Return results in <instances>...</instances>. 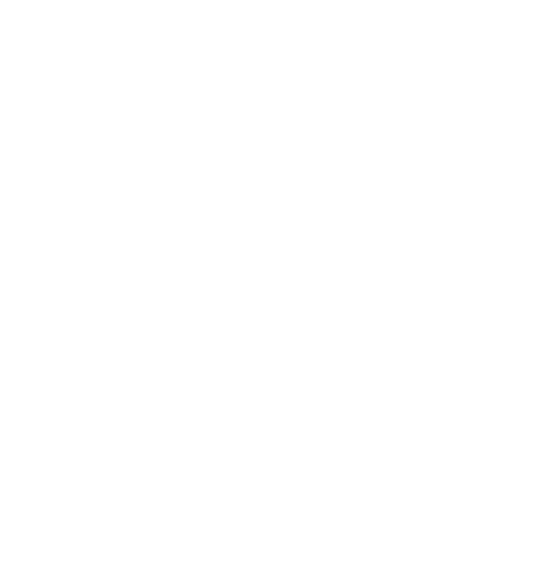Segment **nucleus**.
Wrapping results in <instances>:
<instances>
[]
</instances>
